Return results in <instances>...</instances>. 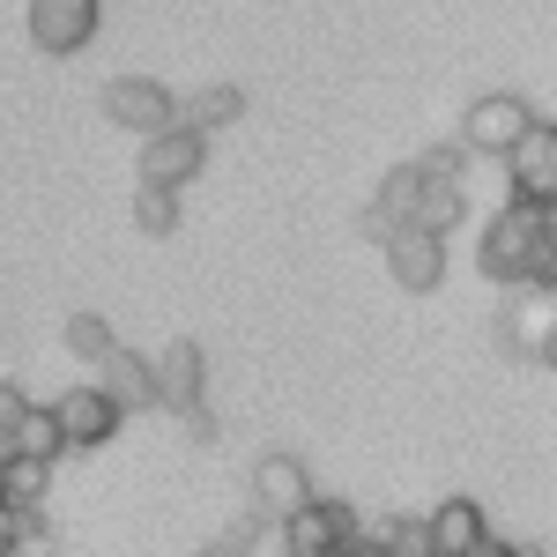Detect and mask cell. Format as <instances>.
<instances>
[{"label": "cell", "mask_w": 557, "mask_h": 557, "mask_svg": "<svg viewBox=\"0 0 557 557\" xmlns=\"http://www.w3.org/2000/svg\"><path fill=\"white\" fill-rule=\"evenodd\" d=\"M483 275L498 283H543L557 290V209H535V201H506V209L483 223Z\"/></svg>", "instance_id": "6da1fadb"}, {"label": "cell", "mask_w": 557, "mask_h": 557, "mask_svg": "<svg viewBox=\"0 0 557 557\" xmlns=\"http://www.w3.org/2000/svg\"><path fill=\"white\" fill-rule=\"evenodd\" d=\"M275 535H283V557H335L343 543H357V506L305 498L290 520H275Z\"/></svg>", "instance_id": "7a4b0ae2"}, {"label": "cell", "mask_w": 557, "mask_h": 557, "mask_svg": "<svg viewBox=\"0 0 557 557\" xmlns=\"http://www.w3.org/2000/svg\"><path fill=\"white\" fill-rule=\"evenodd\" d=\"M528 127H535V112H528L520 97H506V89H491V97H475L469 120H461V149L483 164V157H506Z\"/></svg>", "instance_id": "3957f363"}, {"label": "cell", "mask_w": 557, "mask_h": 557, "mask_svg": "<svg viewBox=\"0 0 557 557\" xmlns=\"http://www.w3.org/2000/svg\"><path fill=\"white\" fill-rule=\"evenodd\" d=\"M506 172H513V201H535V209H557V127L535 120L506 149Z\"/></svg>", "instance_id": "277c9868"}, {"label": "cell", "mask_w": 557, "mask_h": 557, "mask_svg": "<svg viewBox=\"0 0 557 557\" xmlns=\"http://www.w3.org/2000/svg\"><path fill=\"white\" fill-rule=\"evenodd\" d=\"M506 343H513L520 357H535V364H550L557 357V290L520 283L513 305H506Z\"/></svg>", "instance_id": "5b68a950"}, {"label": "cell", "mask_w": 557, "mask_h": 557, "mask_svg": "<svg viewBox=\"0 0 557 557\" xmlns=\"http://www.w3.org/2000/svg\"><path fill=\"white\" fill-rule=\"evenodd\" d=\"M104 112H112L127 134H141V141H149V134H164L178 120V97L164 83H149V75H120V83L104 89Z\"/></svg>", "instance_id": "8992f818"}, {"label": "cell", "mask_w": 557, "mask_h": 557, "mask_svg": "<svg viewBox=\"0 0 557 557\" xmlns=\"http://www.w3.org/2000/svg\"><path fill=\"white\" fill-rule=\"evenodd\" d=\"M305 498H320V491H312V475H305L298 454H260V461H253V513L268 520V528L290 520Z\"/></svg>", "instance_id": "52a82bcc"}, {"label": "cell", "mask_w": 557, "mask_h": 557, "mask_svg": "<svg viewBox=\"0 0 557 557\" xmlns=\"http://www.w3.org/2000/svg\"><path fill=\"white\" fill-rule=\"evenodd\" d=\"M52 424H60V446H67V454H89V446H104V438L120 431V409H112L97 386H67V394L52 401Z\"/></svg>", "instance_id": "ba28073f"}, {"label": "cell", "mask_w": 557, "mask_h": 557, "mask_svg": "<svg viewBox=\"0 0 557 557\" xmlns=\"http://www.w3.org/2000/svg\"><path fill=\"white\" fill-rule=\"evenodd\" d=\"M201 157H209V141L186 127H164L141 141V186H164V194H186V178L201 172Z\"/></svg>", "instance_id": "9c48e42d"}, {"label": "cell", "mask_w": 557, "mask_h": 557, "mask_svg": "<svg viewBox=\"0 0 557 557\" xmlns=\"http://www.w3.org/2000/svg\"><path fill=\"white\" fill-rule=\"evenodd\" d=\"M149 386H157V409H172V417L201 409V394H209V364H201V349L172 343L157 364H149Z\"/></svg>", "instance_id": "30bf717a"}, {"label": "cell", "mask_w": 557, "mask_h": 557, "mask_svg": "<svg viewBox=\"0 0 557 557\" xmlns=\"http://www.w3.org/2000/svg\"><path fill=\"white\" fill-rule=\"evenodd\" d=\"M30 38L45 52H83L97 38V0H30Z\"/></svg>", "instance_id": "8fae6325"}, {"label": "cell", "mask_w": 557, "mask_h": 557, "mask_svg": "<svg viewBox=\"0 0 557 557\" xmlns=\"http://www.w3.org/2000/svg\"><path fill=\"white\" fill-rule=\"evenodd\" d=\"M386 268H394L401 290H438V283H446V238L394 231V238H386Z\"/></svg>", "instance_id": "7c38bea8"}, {"label": "cell", "mask_w": 557, "mask_h": 557, "mask_svg": "<svg viewBox=\"0 0 557 557\" xmlns=\"http://www.w3.org/2000/svg\"><path fill=\"white\" fill-rule=\"evenodd\" d=\"M483 535H491V528H483V506H475V498H446V506H431V513H424L431 557H469Z\"/></svg>", "instance_id": "4fadbf2b"}, {"label": "cell", "mask_w": 557, "mask_h": 557, "mask_svg": "<svg viewBox=\"0 0 557 557\" xmlns=\"http://www.w3.org/2000/svg\"><path fill=\"white\" fill-rule=\"evenodd\" d=\"M97 394L127 417V409H157V386H149V357H134V349H112L104 364H97Z\"/></svg>", "instance_id": "5bb4252c"}, {"label": "cell", "mask_w": 557, "mask_h": 557, "mask_svg": "<svg viewBox=\"0 0 557 557\" xmlns=\"http://www.w3.org/2000/svg\"><path fill=\"white\" fill-rule=\"evenodd\" d=\"M461 215H469V194H461V186H446V178H417V201H409V223H401V231L446 238Z\"/></svg>", "instance_id": "9a60e30c"}, {"label": "cell", "mask_w": 557, "mask_h": 557, "mask_svg": "<svg viewBox=\"0 0 557 557\" xmlns=\"http://www.w3.org/2000/svg\"><path fill=\"white\" fill-rule=\"evenodd\" d=\"M238 112H246V89L215 83V89H194V97L178 104V120H172V127H186V134H201V141H209V134H215V127H231Z\"/></svg>", "instance_id": "2e32d148"}, {"label": "cell", "mask_w": 557, "mask_h": 557, "mask_svg": "<svg viewBox=\"0 0 557 557\" xmlns=\"http://www.w3.org/2000/svg\"><path fill=\"white\" fill-rule=\"evenodd\" d=\"M15 454H23V461H60V454H67V446H60V424H52V409H38V401L23 409V424H15Z\"/></svg>", "instance_id": "e0dca14e"}, {"label": "cell", "mask_w": 557, "mask_h": 557, "mask_svg": "<svg viewBox=\"0 0 557 557\" xmlns=\"http://www.w3.org/2000/svg\"><path fill=\"white\" fill-rule=\"evenodd\" d=\"M134 223H141L149 238H172L178 231V194H164V186H134Z\"/></svg>", "instance_id": "ac0fdd59"}, {"label": "cell", "mask_w": 557, "mask_h": 557, "mask_svg": "<svg viewBox=\"0 0 557 557\" xmlns=\"http://www.w3.org/2000/svg\"><path fill=\"white\" fill-rule=\"evenodd\" d=\"M67 349H75L83 364H104V357L120 349V335H112V327H104L97 312H75V320H67Z\"/></svg>", "instance_id": "d6986e66"}, {"label": "cell", "mask_w": 557, "mask_h": 557, "mask_svg": "<svg viewBox=\"0 0 557 557\" xmlns=\"http://www.w3.org/2000/svg\"><path fill=\"white\" fill-rule=\"evenodd\" d=\"M52 520L45 513H8V557H52Z\"/></svg>", "instance_id": "ffe728a7"}, {"label": "cell", "mask_w": 557, "mask_h": 557, "mask_svg": "<svg viewBox=\"0 0 557 557\" xmlns=\"http://www.w3.org/2000/svg\"><path fill=\"white\" fill-rule=\"evenodd\" d=\"M461 164H469V149H461V141H438V149H424V157H417V178H446V186H454V178H461Z\"/></svg>", "instance_id": "44dd1931"}, {"label": "cell", "mask_w": 557, "mask_h": 557, "mask_svg": "<svg viewBox=\"0 0 557 557\" xmlns=\"http://www.w3.org/2000/svg\"><path fill=\"white\" fill-rule=\"evenodd\" d=\"M23 409H30V394L15 380H0V461L15 454V424H23Z\"/></svg>", "instance_id": "7402d4cb"}, {"label": "cell", "mask_w": 557, "mask_h": 557, "mask_svg": "<svg viewBox=\"0 0 557 557\" xmlns=\"http://www.w3.org/2000/svg\"><path fill=\"white\" fill-rule=\"evenodd\" d=\"M260 535H268V520H260L253 506H246V513L223 528V550H231V557H246V550H260Z\"/></svg>", "instance_id": "603a6c76"}, {"label": "cell", "mask_w": 557, "mask_h": 557, "mask_svg": "<svg viewBox=\"0 0 557 557\" xmlns=\"http://www.w3.org/2000/svg\"><path fill=\"white\" fill-rule=\"evenodd\" d=\"M178 424H186V438H215V417H209V409H186Z\"/></svg>", "instance_id": "cb8c5ba5"}, {"label": "cell", "mask_w": 557, "mask_h": 557, "mask_svg": "<svg viewBox=\"0 0 557 557\" xmlns=\"http://www.w3.org/2000/svg\"><path fill=\"white\" fill-rule=\"evenodd\" d=\"M469 557H520V550H513V543H498V535H483V543H475Z\"/></svg>", "instance_id": "d4e9b609"}, {"label": "cell", "mask_w": 557, "mask_h": 557, "mask_svg": "<svg viewBox=\"0 0 557 557\" xmlns=\"http://www.w3.org/2000/svg\"><path fill=\"white\" fill-rule=\"evenodd\" d=\"M513 550L520 557H550V543H513Z\"/></svg>", "instance_id": "484cf974"}, {"label": "cell", "mask_w": 557, "mask_h": 557, "mask_svg": "<svg viewBox=\"0 0 557 557\" xmlns=\"http://www.w3.org/2000/svg\"><path fill=\"white\" fill-rule=\"evenodd\" d=\"M335 557H372V550H364V543H343V550H335Z\"/></svg>", "instance_id": "4316f807"}, {"label": "cell", "mask_w": 557, "mask_h": 557, "mask_svg": "<svg viewBox=\"0 0 557 557\" xmlns=\"http://www.w3.org/2000/svg\"><path fill=\"white\" fill-rule=\"evenodd\" d=\"M194 557H231V550H223V543H209V550H194Z\"/></svg>", "instance_id": "83f0119b"}]
</instances>
